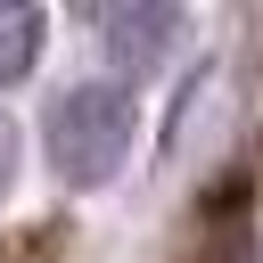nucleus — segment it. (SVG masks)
Returning a JSON list of instances; mask_svg holds the SVG:
<instances>
[{
    "mask_svg": "<svg viewBox=\"0 0 263 263\" xmlns=\"http://www.w3.org/2000/svg\"><path fill=\"white\" fill-rule=\"evenodd\" d=\"M41 33H49V16H41V8H25V0H8V8H0V90L33 74Z\"/></svg>",
    "mask_w": 263,
    "mask_h": 263,
    "instance_id": "obj_3",
    "label": "nucleus"
},
{
    "mask_svg": "<svg viewBox=\"0 0 263 263\" xmlns=\"http://www.w3.org/2000/svg\"><path fill=\"white\" fill-rule=\"evenodd\" d=\"M132 90H115V82H74V90H58V107H49V173L66 181V189H99V181H115L123 173V148H132Z\"/></svg>",
    "mask_w": 263,
    "mask_h": 263,
    "instance_id": "obj_1",
    "label": "nucleus"
},
{
    "mask_svg": "<svg viewBox=\"0 0 263 263\" xmlns=\"http://www.w3.org/2000/svg\"><path fill=\"white\" fill-rule=\"evenodd\" d=\"M8 181H16V123L0 115V189H8Z\"/></svg>",
    "mask_w": 263,
    "mask_h": 263,
    "instance_id": "obj_4",
    "label": "nucleus"
},
{
    "mask_svg": "<svg viewBox=\"0 0 263 263\" xmlns=\"http://www.w3.org/2000/svg\"><path fill=\"white\" fill-rule=\"evenodd\" d=\"M82 25H90V41H99V49L115 58V66H156V58H173V41L189 33V16H181V8H164V0L90 8Z\"/></svg>",
    "mask_w": 263,
    "mask_h": 263,
    "instance_id": "obj_2",
    "label": "nucleus"
}]
</instances>
